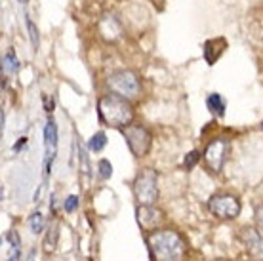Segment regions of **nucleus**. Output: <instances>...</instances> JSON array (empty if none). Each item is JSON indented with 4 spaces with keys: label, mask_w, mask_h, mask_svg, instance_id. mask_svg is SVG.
<instances>
[{
    "label": "nucleus",
    "mask_w": 263,
    "mask_h": 261,
    "mask_svg": "<svg viewBox=\"0 0 263 261\" xmlns=\"http://www.w3.org/2000/svg\"><path fill=\"white\" fill-rule=\"evenodd\" d=\"M147 246L155 261H183L185 242L172 229H158L147 235Z\"/></svg>",
    "instance_id": "obj_1"
},
{
    "label": "nucleus",
    "mask_w": 263,
    "mask_h": 261,
    "mask_svg": "<svg viewBox=\"0 0 263 261\" xmlns=\"http://www.w3.org/2000/svg\"><path fill=\"white\" fill-rule=\"evenodd\" d=\"M98 115L101 122L111 128H128L134 118V109L128 99L107 94L98 101Z\"/></svg>",
    "instance_id": "obj_2"
},
{
    "label": "nucleus",
    "mask_w": 263,
    "mask_h": 261,
    "mask_svg": "<svg viewBox=\"0 0 263 261\" xmlns=\"http://www.w3.org/2000/svg\"><path fill=\"white\" fill-rule=\"evenodd\" d=\"M107 88L111 94L119 96L124 99H136L141 94V82H139L138 74L132 71H115L109 74L107 79Z\"/></svg>",
    "instance_id": "obj_3"
},
{
    "label": "nucleus",
    "mask_w": 263,
    "mask_h": 261,
    "mask_svg": "<svg viewBox=\"0 0 263 261\" xmlns=\"http://www.w3.org/2000/svg\"><path fill=\"white\" fill-rule=\"evenodd\" d=\"M134 196L139 206H153L158 198V176L151 168H143L134 179Z\"/></svg>",
    "instance_id": "obj_4"
},
{
    "label": "nucleus",
    "mask_w": 263,
    "mask_h": 261,
    "mask_svg": "<svg viewBox=\"0 0 263 261\" xmlns=\"http://www.w3.org/2000/svg\"><path fill=\"white\" fill-rule=\"evenodd\" d=\"M122 132H124L128 149L132 151L134 157H145V155L149 153V147H151V134H149L147 128H143V126H139V124H130Z\"/></svg>",
    "instance_id": "obj_5"
},
{
    "label": "nucleus",
    "mask_w": 263,
    "mask_h": 261,
    "mask_svg": "<svg viewBox=\"0 0 263 261\" xmlns=\"http://www.w3.org/2000/svg\"><path fill=\"white\" fill-rule=\"evenodd\" d=\"M208 208L219 219H235L240 214V202L233 195H216L210 198Z\"/></svg>",
    "instance_id": "obj_6"
},
{
    "label": "nucleus",
    "mask_w": 263,
    "mask_h": 261,
    "mask_svg": "<svg viewBox=\"0 0 263 261\" xmlns=\"http://www.w3.org/2000/svg\"><path fill=\"white\" fill-rule=\"evenodd\" d=\"M227 158V141L225 139H214L204 149V162L212 172H219L223 168V162Z\"/></svg>",
    "instance_id": "obj_7"
},
{
    "label": "nucleus",
    "mask_w": 263,
    "mask_h": 261,
    "mask_svg": "<svg viewBox=\"0 0 263 261\" xmlns=\"http://www.w3.org/2000/svg\"><path fill=\"white\" fill-rule=\"evenodd\" d=\"M98 29L101 36L107 40V42H112V40L120 39V34H122V25H120V21L117 20V15H112V13H103L101 15V20L98 23Z\"/></svg>",
    "instance_id": "obj_8"
},
{
    "label": "nucleus",
    "mask_w": 263,
    "mask_h": 261,
    "mask_svg": "<svg viewBox=\"0 0 263 261\" xmlns=\"http://www.w3.org/2000/svg\"><path fill=\"white\" fill-rule=\"evenodd\" d=\"M240 240L244 242V246H246V250L250 252L254 259L263 261V236L257 233L256 229H242Z\"/></svg>",
    "instance_id": "obj_9"
},
{
    "label": "nucleus",
    "mask_w": 263,
    "mask_h": 261,
    "mask_svg": "<svg viewBox=\"0 0 263 261\" xmlns=\"http://www.w3.org/2000/svg\"><path fill=\"white\" fill-rule=\"evenodd\" d=\"M44 145H46V176L50 174V164L53 162L55 157V149H58V126L50 118L44 128Z\"/></svg>",
    "instance_id": "obj_10"
},
{
    "label": "nucleus",
    "mask_w": 263,
    "mask_h": 261,
    "mask_svg": "<svg viewBox=\"0 0 263 261\" xmlns=\"http://www.w3.org/2000/svg\"><path fill=\"white\" fill-rule=\"evenodd\" d=\"M225 46V39H212V40H206L202 46V53H204V59H206V63L208 65H214L216 63V59L223 53Z\"/></svg>",
    "instance_id": "obj_11"
},
{
    "label": "nucleus",
    "mask_w": 263,
    "mask_h": 261,
    "mask_svg": "<svg viewBox=\"0 0 263 261\" xmlns=\"http://www.w3.org/2000/svg\"><path fill=\"white\" fill-rule=\"evenodd\" d=\"M136 216H138L139 225H141L143 229H153V227H157L158 221L162 219V216H160V212H157V210L153 208V206H139L138 212H136Z\"/></svg>",
    "instance_id": "obj_12"
},
{
    "label": "nucleus",
    "mask_w": 263,
    "mask_h": 261,
    "mask_svg": "<svg viewBox=\"0 0 263 261\" xmlns=\"http://www.w3.org/2000/svg\"><path fill=\"white\" fill-rule=\"evenodd\" d=\"M206 105H208L210 113H214L216 117H223L225 115V101L219 94H210L206 98Z\"/></svg>",
    "instance_id": "obj_13"
},
{
    "label": "nucleus",
    "mask_w": 263,
    "mask_h": 261,
    "mask_svg": "<svg viewBox=\"0 0 263 261\" xmlns=\"http://www.w3.org/2000/svg\"><path fill=\"white\" fill-rule=\"evenodd\" d=\"M17 69H20V61L15 58V52H13V50H8V53L2 58V72H4V77L17 72Z\"/></svg>",
    "instance_id": "obj_14"
},
{
    "label": "nucleus",
    "mask_w": 263,
    "mask_h": 261,
    "mask_svg": "<svg viewBox=\"0 0 263 261\" xmlns=\"http://www.w3.org/2000/svg\"><path fill=\"white\" fill-rule=\"evenodd\" d=\"M105 145H107V136L103 134V132H98V134H93L92 136L88 147H90V151H93V153H99Z\"/></svg>",
    "instance_id": "obj_15"
},
{
    "label": "nucleus",
    "mask_w": 263,
    "mask_h": 261,
    "mask_svg": "<svg viewBox=\"0 0 263 261\" xmlns=\"http://www.w3.org/2000/svg\"><path fill=\"white\" fill-rule=\"evenodd\" d=\"M29 227H31V231H33L34 235H40L44 231V217H42L40 212H34L33 216L29 217Z\"/></svg>",
    "instance_id": "obj_16"
},
{
    "label": "nucleus",
    "mask_w": 263,
    "mask_h": 261,
    "mask_svg": "<svg viewBox=\"0 0 263 261\" xmlns=\"http://www.w3.org/2000/svg\"><path fill=\"white\" fill-rule=\"evenodd\" d=\"M198 158H200V153H198V151H191V153H187V155H185V158H183L185 170H193V168L197 166Z\"/></svg>",
    "instance_id": "obj_17"
},
{
    "label": "nucleus",
    "mask_w": 263,
    "mask_h": 261,
    "mask_svg": "<svg viewBox=\"0 0 263 261\" xmlns=\"http://www.w3.org/2000/svg\"><path fill=\"white\" fill-rule=\"evenodd\" d=\"M55 240H58V225H53V227L50 229L46 240H44V248H46V252H52V250L55 248Z\"/></svg>",
    "instance_id": "obj_18"
},
{
    "label": "nucleus",
    "mask_w": 263,
    "mask_h": 261,
    "mask_svg": "<svg viewBox=\"0 0 263 261\" xmlns=\"http://www.w3.org/2000/svg\"><path fill=\"white\" fill-rule=\"evenodd\" d=\"M98 172H99V176L103 177V179H109L111 177V174H112V166H111V162L109 160H99V164H98Z\"/></svg>",
    "instance_id": "obj_19"
},
{
    "label": "nucleus",
    "mask_w": 263,
    "mask_h": 261,
    "mask_svg": "<svg viewBox=\"0 0 263 261\" xmlns=\"http://www.w3.org/2000/svg\"><path fill=\"white\" fill-rule=\"evenodd\" d=\"M27 27H29V34H31V44H33V48L36 50V48H39V31H36L34 23L29 20V17H27Z\"/></svg>",
    "instance_id": "obj_20"
},
{
    "label": "nucleus",
    "mask_w": 263,
    "mask_h": 261,
    "mask_svg": "<svg viewBox=\"0 0 263 261\" xmlns=\"http://www.w3.org/2000/svg\"><path fill=\"white\" fill-rule=\"evenodd\" d=\"M63 206H65V210L69 212V214H71V212H74V210L79 208V196H77V195L67 196V200H65V204H63Z\"/></svg>",
    "instance_id": "obj_21"
},
{
    "label": "nucleus",
    "mask_w": 263,
    "mask_h": 261,
    "mask_svg": "<svg viewBox=\"0 0 263 261\" xmlns=\"http://www.w3.org/2000/svg\"><path fill=\"white\" fill-rule=\"evenodd\" d=\"M12 248V252H10V255H8L6 261H21V250L20 246H10Z\"/></svg>",
    "instance_id": "obj_22"
},
{
    "label": "nucleus",
    "mask_w": 263,
    "mask_h": 261,
    "mask_svg": "<svg viewBox=\"0 0 263 261\" xmlns=\"http://www.w3.org/2000/svg\"><path fill=\"white\" fill-rule=\"evenodd\" d=\"M257 223H259V229H261V233H263V206L257 210Z\"/></svg>",
    "instance_id": "obj_23"
},
{
    "label": "nucleus",
    "mask_w": 263,
    "mask_h": 261,
    "mask_svg": "<svg viewBox=\"0 0 263 261\" xmlns=\"http://www.w3.org/2000/svg\"><path fill=\"white\" fill-rule=\"evenodd\" d=\"M25 137H21V141H17V145H15V149H20V147H23V145H25Z\"/></svg>",
    "instance_id": "obj_24"
},
{
    "label": "nucleus",
    "mask_w": 263,
    "mask_h": 261,
    "mask_svg": "<svg viewBox=\"0 0 263 261\" xmlns=\"http://www.w3.org/2000/svg\"><path fill=\"white\" fill-rule=\"evenodd\" d=\"M20 2H27V0H20Z\"/></svg>",
    "instance_id": "obj_25"
},
{
    "label": "nucleus",
    "mask_w": 263,
    "mask_h": 261,
    "mask_svg": "<svg viewBox=\"0 0 263 261\" xmlns=\"http://www.w3.org/2000/svg\"><path fill=\"white\" fill-rule=\"evenodd\" d=\"M261 130H263V122H261Z\"/></svg>",
    "instance_id": "obj_26"
}]
</instances>
